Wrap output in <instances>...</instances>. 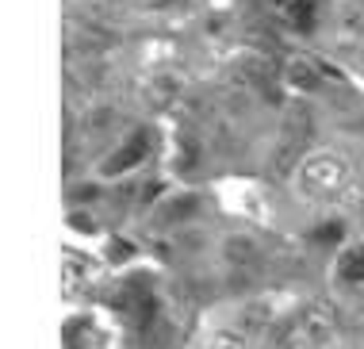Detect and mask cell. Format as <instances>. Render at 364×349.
Instances as JSON below:
<instances>
[{
	"label": "cell",
	"mask_w": 364,
	"mask_h": 349,
	"mask_svg": "<svg viewBox=\"0 0 364 349\" xmlns=\"http://www.w3.org/2000/svg\"><path fill=\"white\" fill-rule=\"evenodd\" d=\"M134 4H142V8H169L173 0H134Z\"/></svg>",
	"instance_id": "obj_12"
},
{
	"label": "cell",
	"mask_w": 364,
	"mask_h": 349,
	"mask_svg": "<svg viewBox=\"0 0 364 349\" xmlns=\"http://www.w3.org/2000/svg\"><path fill=\"white\" fill-rule=\"evenodd\" d=\"M146 150H150V138H146V131H134V135L127 138V142L104 162V173H127L131 165H139L142 157H146Z\"/></svg>",
	"instance_id": "obj_5"
},
{
	"label": "cell",
	"mask_w": 364,
	"mask_h": 349,
	"mask_svg": "<svg viewBox=\"0 0 364 349\" xmlns=\"http://www.w3.org/2000/svg\"><path fill=\"white\" fill-rule=\"evenodd\" d=\"M181 93H184V81L176 73H154L146 81V104L150 108H169Z\"/></svg>",
	"instance_id": "obj_6"
},
{
	"label": "cell",
	"mask_w": 364,
	"mask_h": 349,
	"mask_svg": "<svg viewBox=\"0 0 364 349\" xmlns=\"http://www.w3.org/2000/svg\"><path fill=\"white\" fill-rule=\"evenodd\" d=\"M272 4H291V0H272Z\"/></svg>",
	"instance_id": "obj_13"
},
{
	"label": "cell",
	"mask_w": 364,
	"mask_h": 349,
	"mask_svg": "<svg viewBox=\"0 0 364 349\" xmlns=\"http://www.w3.org/2000/svg\"><path fill=\"white\" fill-rule=\"evenodd\" d=\"M346 181H349V165L333 150H314L299 165V184L307 196H333L346 188Z\"/></svg>",
	"instance_id": "obj_2"
},
{
	"label": "cell",
	"mask_w": 364,
	"mask_h": 349,
	"mask_svg": "<svg viewBox=\"0 0 364 349\" xmlns=\"http://www.w3.org/2000/svg\"><path fill=\"white\" fill-rule=\"evenodd\" d=\"M311 138V112L307 104H295L288 119H284V135H280V150H277V169H288V162L303 150V142Z\"/></svg>",
	"instance_id": "obj_3"
},
{
	"label": "cell",
	"mask_w": 364,
	"mask_h": 349,
	"mask_svg": "<svg viewBox=\"0 0 364 349\" xmlns=\"http://www.w3.org/2000/svg\"><path fill=\"white\" fill-rule=\"evenodd\" d=\"M338 326H341L338 303L333 299H311L284 334V349H322L333 342Z\"/></svg>",
	"instance_id": "obj_1"
},
{
	"label": "cell",
	"mask_w": 364,
	"mask_h": 349,
	"mask_svg": "<svg viewBox=\"0 0 364 349\" xmlns=\"http://www.w3.org/2000/svg\"><path fill=\"white\" fill-rule=\"evenodd\" d=\"M360 66H364V50H360Z\"/></svg>",
	"instance_id": "obj_14"
},
{
	"label": "cell",
	"mask_w": 364,
	"mask_h": 349,
	"mask_svg": "<svg viewBox=\"0 0 364 349\" xmlns=\"http://www.w3.org/2000/svg\"><path fill=\"white\" fill-rule=\"evenodd\" d=\"M338 273H341V281H353V284H364V246L357 249H349L346 257H341V265H338Z\"/></svg>",
	"instance_id": "obj_9"
},
{
	"label": "cell",
	"mask_w": 364,
	"mask_h": 349,
	"mask_svg": "<svg viewBox=\"0 0 364 349\" xmlns=\"http://www.w3.org/2000/svg\"><path fill=\"white\" fill-rule=\"evenodd\" d=\"M284 77H288L291 88H299V93H314V88L322 85V69L311 62V58H288L284 62Z\"/></svg>",
	"instance_id": "obj_7"
},
{
	"label": "cell",
	"mask_w": 364,
	"mask_h": 349,
	"mask_svg": "<svg viewBox=\"0 0 364 349\" xmlns=\"http://www.w3.org/2000/svg\"><path fill=\"white\" fill-rule=\"evenodd\" d=\"M223 257H226V265H230L234 273H253L257 261H261V246L253 242L250 234H234V238H226Z\"/></svg>",
	"instance_id": "obj_4"
},
{
	"label": "cell",
	"mask_w": 364,
	"mask_h": 349,
	"mask_svg": "<svg viewBox=\"0 0 364 349\" xmlns=\"http://www.w3.org/2000/svg\"><path fill=\"white\" fill-rule=\"evenodd\" d=\"M314 16H318V0H291V24L299 31H311Z\"/></svg>",
	"instance_id": "obj_10"
},
{
	"label": "cell",
	"mask_w": 364,
	"mask_h": 349,
	"mask_svg": "<svg viewBox=\"0 0 364 349\" xmlns=\"http://www.w3.org/2000/svg\"><path fill=\"white\" fill-rule=\"evenodd\" d=\"M208 349H245V334H238V330H219L208 342Z\"/></svg>",
	"instance_id": "obj_11"
},
{
	"label": "cell",
	"mask_w": 364,
	"mask_h": 349,
	"mask_svg": "<svg viewBox=\"0 0 364 349\" xmlns=\"http://www.w3.org/2000/svg\"><path fill=\"white\" fill-rule=\"evenodd\" d=\"M360 35H364V0H349L338 12V38L341 43H353Z\"/></svg>",
	"instance_id": "obj_8"
}]
</instances>
